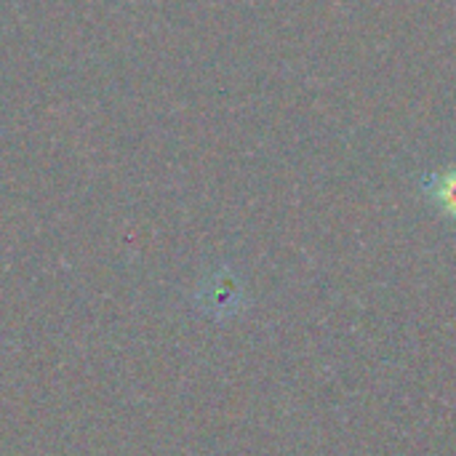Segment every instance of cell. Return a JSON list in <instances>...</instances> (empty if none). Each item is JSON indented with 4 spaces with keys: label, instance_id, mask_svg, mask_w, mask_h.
Segmentation results:
<instances>
[{
    "label": "cell",
    "instance_id": "cell-1",
    "mask_svg": "<svg viewBox=\"0 0 456 456\" xmlns=\"http://www.w3.org/2000/svg\"><path fill=\"white\" fill-rule=\"evenodd\" d=\"M425 198L438 208V214L456 224V160L452 166L422 179Z\"/></svg>",
    "mask_w": 456,
    "mask_h": 456
}]
</instances>
